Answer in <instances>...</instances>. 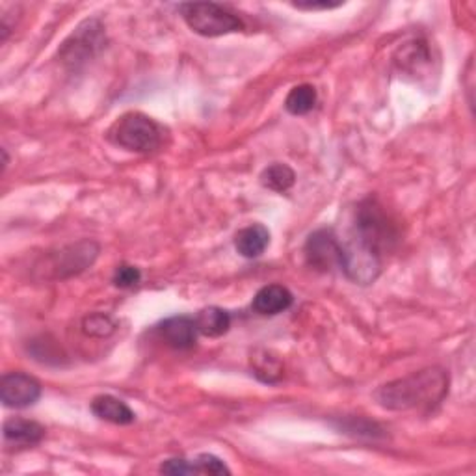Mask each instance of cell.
Instances as JSON below:
<instances>
[{
    "mask_svg": "<svg viewBox=\"0 0 476 476\" xmlns=\"http://www.w3.org/2000/svg\"><path fill=\"white\" fill-rule=\"evenodd\" d=\"M449 395V372L430 367L381 386L374 398L381 408L391 411L432 410Z\"/></svg>",
    "mask_w": 476,
    "mask_h": 476,
    "instance_id": "cell-1",
    "label": "cell"
},
{
    "mask_svg": "<svg viewBox=\"0 0 476 476\" xmlns=\"http://www.w3.org/2000/svg\"><path fill=\"white\" fill-rule=\"evenodd\" d=\"M106 138L133 153H155L164 145L166 129L142 112H127L114 121Z\"/></svg>",
    "mask_w": 476,
    "mask_h": 476,
    "instance_id": "cell-2",
    "label": "cell"
},
{
    "mask_svg": "<svg viewBox=\"0 0 476 476\" xmlns=\"http://www.w3.org/2000/svg\"><path fill=\"white\" fill-rule=\"evenodd\" d=\"M350 234L378 255H383L398 238L393 219L376 199H365L357 205Z\"/></svg>",
    "mask_w": 476,
    "mask_h": 476,
    "instance_id": "cell-3",
    "label": "cell"
},
{
    "mask_svg": "<svg viewBox=\"0 0 476 476\" xmlns=\"http://www.w3.org/2000/svg\"><path fill=\"white\" fill-rule=\"evenodd\" d=\"M179 12L188 28L203 38H218L244 30L241 17L216 3H187L179 6Z\"/></svg>",
    "mask_w": 476,
    "mask_h": 476,
    "instance_id": "cell-4",
    "label": "cell"
},
{
    "mask_svg": "<svg viewBox=\"0 0 476 476\" xmlns=\"http://www.w3.org/2000/svg\"><path fill=\"white\" fill-rule=\"evenodd\" d=\"M104 28L99 21L91 19L84 21L75 32L69 35V40L64 43L60 50V58L67 65H79L103 47L104 43Z\"/></svg>",
    "mask_w": 476,
    "mask_h": 476,
    "instance_id": "cell-5",
    "label": "cell"
},
{
    "mask_svg": "<svg viewBox=\"0 0 476 476\" xmlns=\"http://www.w3.org/2000/svg\"><path fill=\"white\" fill-rule=\"evenodd\" d=\"M97 255L99 244H96L94 241H82L79 244L60 250L50 257V270H54L52 278L64 280L69 276H77V273L94 265Z\"/></svg>",
    "mask_w": 476,
    "mask_h": 476,
    "instance_id": "cell-6",
    "label": "cell"
},
{
    "mask_svg": "<svg viewBox=\"0 0 476 476\" xmlns=\"http://www.w3.org/2000/svg\"><path fill=\"white\" fill-rule=\"evenodd\" d=\"M42 396V383L25 372H8L0 380V398L6 408L23 410Z\"/></svg>",
    "mask_w": 476,
    "mask_h": 476,
    "instance_id": "cell-7",
    "label": "cell"
},
{
    "mask_svg": "<svg viewBox=\"0 0 476 476\" xmlns=\"http://www.w3.org/2000/svg\"><path fill=\"white\" fill-rule=\"evenodd\" d=\"M307 265L320 272H329L341 263V242L332 229L311 233L305 242Z\"/></svg>",
    "mask_w": 476,
    "mask_h": 476,
    "instance_id": "cell-8",
    "label": "cell"
},
{
    "mask_svg": "<svg viewBox=\"0 0 476 476\" xmlns=\"http://www.w3.org/2000/svg\"><path fill=\"white\" fill-rule=\"evenodd\" d=\"M157 332L160 339L168 346L175 348V350H190V348L196 346L199 335L196 319L187 315H177L162 320L157 326Z\"/></svg>",
    "mask_w": 476,
    "mask_h": 476,
    "instance_id": "cell-9",
    "label": "cell"
},
{
    "mask_svg": "<svg viewBox=\"0 0 476 476\" xmlns=\"http://www.w3.org/2000/svg\"><path fill=\"white\" fill-rule=\"evenodd\" d=\"M45 426L28 418H8L3 428L4 443L15 449H30L43 441Z\"/></svg>",
    "mask_w": 476,
    "mask_h": 476,
    "instance_id": "cell-10",
    "label": "cell"
},
{
    "mask_svg": "<svg viewBox=\"0 0 476 476\" xmlns=\"http://www.w3.org/2000/svg\"><path fill=\"white\" fill-rule=\"evenodd\" d=\"M292 302H295V296H292V292L287 287L266 285L255 295L251 307L255 313H259L263 317H273L287 311L292 305Z\"/></svg>",
    "mask_w": 476,
    "mask_h": 476,
    "instance_id": "cell-11",
    "label": "cell"
},
{
    "mask_svg": "<svg viewBox=\"0 0 476 476\" xmlns=\"http://www.w3.org/2000/svg\"><path fill=\"white\" fill-rule=\"evenodd\" d=\"M91 411L101 420L106 423H112L118 426H127L133 425L136 420L134 411L125 404L123 400L112 396V395H99L91 400Z\"/></svg>",
    "mask_w": 476,
    "mask_h": 476,
    "instance_id": "cell-12",
    "label": "cell"
},
{
    "mask_svg": "<svg viewBox=\"0 0 476 476\" xmlns=\"http://www.w3.org/2000/svg\"><path fill=\"white\" fill-rule=\"evenodd\" d=\"M270 244V231L263 224H251L234 234V248L246 259H257Z\"/></svg>",
    "mask_w": 476,
    "mask_h": 476,
    "instance_id": "cell-13",
    "label": "cell"
},
{
    "mask_svg": "<svg viewBox=\"0 0 476 476\" xmlns=\"http://www.w3.org/2000/svg\"><path fill=\"white\" fill-rule=\"evenodd\" d=\"M199 335L203 337H222L231 327V315L222 307H205L194 317Z\"/></svg>",
    "mask_w": 476,
    "mask_h": 476,
    "instance_id": "cell-14",
    "label": "cell"
},
{
    "mask_svg": "<svg viewBox=\"0 0 476 476\" xmlns=\"http://www.w3.org/2000/svg\"><path fill=\"white\" fill-rule=\"evenodd\" d=\"M259 179H261V185L265 188L283 194V192H287V190H290L292 187H295L296 173L290 166H287V164L273 162V164H270L268 168L263 170Z\"/></svg>",
    "mask_w": 476,
    "mask_h": 476,
    "instance_id": "cell-15",
    "label": "cell"
},
{
    "mask_svg": "<svg viewBox=\"0 0 476 476\" xmlns=\"http://www.w3.org/2000/svg\"><path fill=\"white\" fill-rule=\"evenodd\" d=\"M317 89L311 84L295 86L285 99V110L290 116H305L317 104Z\"/></svg>",
    "mask_w": 476,
    "mask_h": 476,
    "instance_id": "cell-16",
    "label": "cell"
},
{
    "mask_svg": "<svg viewBox=\"0 0 476 476\" xmlns=\"http://www.w3.org/2000/svg\"><path fill=\"white\" fill-rule=\"evenodd\" d=\"M251 369L253 374L265 383H276L283 378V365L280 357L266 350H259L251 356Z\"/></svg>",
    "mask_w": 476,
    "mask_h": 476,
    "instance_id": "cell-17",
    "label": "cell"
},
{
    "mask_svg": "<svg viewBox=\"0 0 476 476\" xmlns=\"http://www.w3.org/2000/svg\"><path fill=\"white\" fill-rule=\"evenodd\" d=\"M396 62L404 69L415 73L430 62V50L425 42H413L402 50V60Z\"/></svg>",
    "mask_w": 476,
    "mask_h": 476,
    "instance_id": "cell-18",
    "label": "cell"
},
{
    "mask_svg": "<svg viewBox=\"0 0 476 476\" xmlns=\"http://www.w3.org/2000/svg\"><path fill=\"white\" fill-rule=\"evenodd\" d=\"M116 329V322L108 315H89L82 322V332L89 337H108Z\"/></svg>",
    "mask_w": 476,
    "mask_h": 476,
    "instance_id": "cell-19",
    "label": "cell"
},
{
    "mask_svg": "<svg viewBox=\"0 0 476 476\" xmlns=\"http://www.w3.org/2000/svg\"><path fill=\"white\" fill-rule=\"evenodd\" d=\"M192 462L197 474H231L229 467L214 454H199Z\"/></svg>",
    "mask_w": 476,
    "mask_h": 476,
    "instance_id": "cell-20",
    "label": "cell"
},
{
    "mask_svg": "<svg viewBox=\"0 0 476 476\" xmlns=\"http://www.w3.org/2000/svg\"><path fill=\"white\" fill-rule=\"evenodd\" d=\"M142 281L140 268L133 265H119L114 272V285L118 288H133Z\"/></svg>",
    "mask_w": 476,
    "mask_h": 476,
    "instance_id": "cell-21",
    "label": "cell"
},
{
    "mask_svg": "<svg viewBox=\"0 0 476 476\" xmlns=\"http://www.w3.org/2000/svg\"><path fill=\"white\" fill-rule=\"evenodd\" d=\"M162 474H172V476H188V474H197L194 462L187 460V457H172V460L162 462L160 469Z\"/></svg>",
    "mask_w": 476,
    "mask_h": 476,
    "instance_id": "cell-22",
    "label": "cell"
},
{
    "mask_svg": "<svg viewBox=\"0 0 476 476\" xmlns=\"http://www.w3.org/2000/svg\"><path fill=\"white\" fill-rule=\"evenodd\" d=\"M344 3H327V0H324V3H292V6L298 8V10H305V12H319V10H334V8H339L342 6Z\"/></svg>",
    "mask_w": 476,
    "mask_h": 476,
    "instance_id": "cell-23",
    "label": "cell"
}]
</instances>
